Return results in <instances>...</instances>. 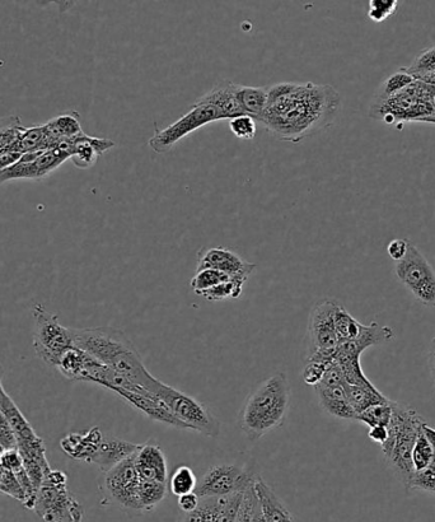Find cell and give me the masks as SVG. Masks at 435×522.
Masks as SVG:
<instances>
[{
  "label": "cell",
  "instance_id": "6da1fadb",
  "mask_svg": "<svg viewBox=\"0 0 435 522\" xmlns=\"http://www.w3.org/2000/svg\"><path fill=\"white\" fill-rule=\"evenodd\" d=\"M340 109V93L330 85L277 83L257 121L279 141L297 144L330 127Z\"/></svg>",
  "mask_w": 435,
  "mask_h": 522
},
{
  "label": "cell",
  "instance_id": "7a4b0ae2",
  "mask_svg": "<svg viewBox=\"0 0 435 522\" xmlns=\"http://www.w3.org/2000/svg\"><path fill=\"white\" fill-rule=\"evenodd\" d=\"M70 330L76 347L151 393L158 379L144 366L137 348L123 330L111 326Z\"/></svg>",
  "mask_w": 435,
  "mask_h": 522
},
{
  "label": "cell",
  "instance_id": "3957f363",
  "mask_svg": "<svg viewBox=\"0 0 435 522\" xmlns=\"http://www.w3.org/2000/svg\"><path fill=\"white\" fill-rule=\"evenodd\" d=\"M292 389L287 375L269 377L246 400L240 413V427L250 440H260L282 426L287 418Z\"/></svg>",
  "mask_w": 435,
  "mask_h": 522
},
{
  "label": "cell",
  "instance_id": "277c9868",
  "mask_svg": "<svg viewBox=\"0 0 435 522\" xmlns=\"http://www.w3.org/2000/svg\"><path fill=\"white\" fill-rule=\"evenodd\" d=\"M369 118L395 123L435 124V86L415 81L390 97H373Z\"/></svg>",
  "mask_w": 435,
  "mask_h": 522
},
{
  "label": "cell",
  "instance_id": "5b68a950",
  "mask_svg": "<svg viewBox=\"0 0 435 522\" xmlns=\"http://www.w3.org/2000/svg\"><path fill=\"white\" fill-rule=\"evenodd\" d=\"M424 423V419L416 410L392 402V418L387 427L388 437L381 447L397 478L408 489L415 473L411 455Z\"/></svg>",
  "mask_w": 435,
  "mask_h": 522
},
{
  "label": "cell",
  "instance_id": "8992f818",
  "mask_svg": "<svg viewBox=\"0 0 435 522\" xmlns=\"http://www.w3.org/2000/svg\"><path fill=\"white\" fill-rule=\"evenodd\" d=\"M0 412L11 427L16 449L20 452L28 477L39 492L42 482L49 474L51 466L46 459L44 441L37 435L30 422L23 416L20 408L13 402L3 386L0 385Z\"/></svg>",
  "mask_w": 435,
  "mask_h": 522
},
{
  "label": "cell",
  "instance_id": "52a82bcc",
  "mask_svg": "<svg viewBox=\"0 0 435 522\" xmlns=\"http://www.w3.org/2000/svg\"><path fill=\"white\" fill-rule=\"evenodd\" d=\"M34 511L45 522H83V507L68 489V477L51 469L37 492Z\"/></svg>",
  "mask_w": 435,
  "mask_h": 522
},
{
  "label": "cell",
  "instance_id": "ba28073f",
  "mask_svg": "<svg viewBox=\"0 0 435 522\" xmlns=\"http://www.w3.org/2000/svg\"><path fill=\"white\" fill-rule=\"evenodd\" d=\"M151 393L167 405L173 416L184 423L187 430L199 432L201 435L212 438L217 437L221 432V424H219L218 419L193 396L173 389L172 386L161 380L156 382Z\"/></svg>",
  "mask_w": 435,
  "mask_h": 522
},
{
  "label": "cell",
  "instance_id": "9c48e42d",
  "mask_svg": "<svg viewBox=\"0 0 435 522\" xmlns=\"http://www.w3.org/2000/svg\"><path fill=\"white\" fill-rule=\"evenodd\" d=\"M227 120L226 116L218 106L205 100L203 96L191 106L189 113L185 114L175 123L168 125L165 129H157L154 135L148 141V146L154 152L163 155L170 152L177 143L190 134L196 132L205 125L215 123V121Z\"/></svg>",
  "mask_w": 435,
  "mask_h": 522
},
{
  "label": "cell",
  "instance_id": "30bf717a",
  "mask_svg": "<svg viewBox=\"0 0 435 522\" xmlns=\"http://www.w3.org/2000/svg\"><path fill=\"white\" fill-rule=\"evenodd\" d=\"M34 314V348L37 356L51 367L59 365L60 360L70 348L76 346L72 330L59 323L58 316L37 304Z\"/></svg>",
  "mask_w": 435,
  "mask_h": 522
},
{
  "label": "cell",
  "instance_id": "8fae6325",
  "mask_svg": "<svg viewBox=\"0 0 435 522\" xmlns=\"http://www.w3.org/2000/svg\"><path fill=\"white\" fill-rule=\"evenodd\" d=\"M257 475L255 466L238 464L214 465L203 475L195 493L199 498H218L246 493L254 486Z\"/></svg>",
  "mask_w": 435,
  "mask_h": 522
},
{
  "label": "cell",
  "instance_id": "7c38bea8",
  "mask_svg": "<svg viewBox=\"0 0 435 522\" xmlns=\"http://www.w3.org/2000/svg\"><path fill=\"white\" fill-rule=\"evenodd\" d=\"M134 455L104 473L100 489L107 503L124 511L142 514L138 500L140 478L135 469Z\"/></svg>",
  "mask_w": 435,
  "mask_h": 522
},
{
  "label": "cell",
  "instance_id": "4fadbf2b",
  "mask_svg": "<svg viewBox=\"0 0 435 522\" xmlns=\"http://www.w3.org/2000/svg\"><path fill=\"white\" fill-rule=\"evenodd\" d=\"M395 274L416 300L435 307V272L418 247L410 244L404 259L397 261Z\"/></svg>",
  "mask_w": 435,
  "mask_h": 522
},
{
  "label": "cell",
  "instance_id": "5bb4252c",
  "mask_svg": "<svg viewBox=\"0 0 435 522\" xmlns=\"http://www.w3.org/2000/svg\"><path fill=\"white\" fill-rule=\"evenodd\" d=\"M340 302L334 298H324L312 307L308 318L307 357L320 351H331L339 346L335 330V311Z\"/></svg>",
  "mask_w": 435,
  "mask_h": 522
},
{
  "label": "cell",
  "instance_id": "9a60e30c",
  "mask_svg": "<svg viewBox=\"0 0 435 522\" xmlns=\"http://www.w3.org/2000/svg\"><path fill=\"white\" fill-rule=\"evenodd\" d=\"M70 160V155L62 149L54 148L45 152L26 153L21 160L8 169L0 171V184L12 180H41Z\"/></svg>",
  "mask_w": 435,
  "mask_h": 522
},
{
  "label": "cell",
  "instance_id": "2e32d148",
  "mask_svg": "<svg viewBox=\"0 0 435 522\" xmlns=\"http://www.w3.org/2000/svg\"><path fill=\"white\" fill-rule=\"evenodd\" d=\"M256 268V264L243 260L240 255L231 250L224 249V247H212V249L200 251L196 270H219L236 281L246 283Z\"/></svg>",
  "mask_w": 435,
  "mask_h": 522
},
{
  "label": "cell",
  "instance_id": "e0dca14e",
  "mask_svg": "<svg viewBox=\"0 0 435 522\" xmlns=\"http://www.w3.org/2000/svg\"><path fill=\"white\" fill-rule=\"evenodd\" d=\"M243 494L245 493L227 497L200 498L198 508L190 514L182 515L179 522H237Z\"/></svg>",
  "mask_w": 435,
  "mask_h": 522
},
{
  "label": "cell",
  "instance_id": "ac0fdd59",
  "mask_svg": "<svg viewBox=\"0 0 435 522\" xmlns=\"http://www.w3.org/2000/svg\"><path fill=\"white\" fill-rule=\"evenodd\" d=\"M112 391L118 394L126 403L132 405L134 409H137L138 412L144 414L145 417L166 424V426L179 428V430H187L185 424L173 416L170 409L167 408V405L163 403L161 399L157 398L156 395L148 393V391H144V393H135V391L124 389H115Z\"/></svg>",
  "mask_w": 435,
  "mask_h": 522
},
{
  "label": "cell",
  "instance_id": "d6986e66",
  "mask_svg": "<svg viewBox=\"0 0 435 522\" xmlns=\"http://www.w3.org/2000/svg\"><path fill=\"white\" fill-rule=\"evenodd\" d=\"M395 338L394 330L388 326L372 323L363 325L362 333L352 342L340 343L335 352V361L341 358H360L369 347L381 346Z\"/></svg>",
  "mask_w": 435,
  "mask_h": 522
},
{
  "label": "cell",
  "instance_id": "ffe728a7",
  "mask_svg": "<svg viewBox=\"0 0 435 522\" xmlns=\"http://www.w3.org/2000/svg\"><path fill=\"white\" fill-rule=\"evenodd\" d=\"M134 463L140 479L167 484L166 455L153 441L139 446L134 455Z\"/></svg>",
  "mask_w": 435,
  "mask_h": 522
},
{
  "label": "cell",
  "instance_id": "44dd1931",
  "mask_svg": "<svg viewBox=\"0 0 435 522\" xmlns=\"http://www.w3.org/2000/svg\"><path fill=\"white\" fill-rule=\"evenodd\" d=\"M72 144V155L70 160L78 167V169L86 170L95 166L98 157L104 155L115 147V143L110 139L91 137L83 133L76 138L69 139Z\"/></svg>",
  "mask_w": 435,
  "mask_h": 522
},
{
  "label": "cell",
  "instance_id": "7402d4cb",
  "mask_svg": "<svg viewBox=\"0 0 435 522\" xmlns=\"http://www.w3.org/2000/svg\"><path fill=\"white\" fill-rule=\"evenodd\" d=\"M104 438L100 428L93 427L86 433H70L65 436L60 442V447L70 458L93 464Z\"/></svg>",
  "mask_w": 435,
  "mask_h": 522
},
{
  "label": "cell",
  "instance_id": "603a6c76",
  "mask_svg": "<svg viewBox=\"0 0 435 522\" xmlns=\"http://www.w3.org/2000/svg\"><path fill=\"white\" fill-rule=\"evenodd\" d=\"M344 385L325 386L320 384L315 386L318 402H320L321 408L332 417L357 421L358 414L349 403Z\"/></svg>",
  "mask_w": 435,
  "mask_h": 522
},
{
  "label": "cell",
  "instance_id": "cb8c5ba5",
  "mask_svg": "<svg viewBox=\"0 0 435 522\" xmlns=\"http://www.w3.org/2000/svg\"><path fill=\"white\" fill-rule=\"evenodd\" d=\"M140 445L132 442L118 440V438L105 437L93 460V464L100 468L102 473L109 472L114 466L126 459L132 458Z\"/></svg>",
  "mask_w": 435,
  "mask_h": 522
},
{
  "label": "cell",
  "instance_id": "d4e9b609",
  "mask_svg": "<svg viewBox=\"0 0 435 522\" xmlns=\"http://www.w3.org/2000/svg\"><path fill=\"white\" fill-rule=\"evenodd\" d=\"M254 488L266 522H296L289 508L285 506V503L280 500L277 493L266 484L263 478L256 479Z\"/></svg>",
  "mask_w": 435,
  "mask_h": 522
},
{
  "label": "cell",
  "instance_id": "484cf974",
  "mask_svg": "<svg viewBox=\"0 0 435 522\" xmlns=\"http://www.w3.org/2000/svg\"><path fill=\"white\" fill-rule=\"evenodd\" d=\"M237 87L238 85L231 81L219 82L203 97L218 106L226 119H235L237 116L243 115L241 107L238 105Z\"/></svg>",
  "mask_w": 435,
  "mask_h": 522
},
{
  "label": "cell",
  "instance_id": "4316f807",
  "mask_svg": "<svg viewBox=\"0 0 435 522\" xmlns=\"http://www.w3.org/2000/svg\"><path fill=\"white\" fill-rule=\"evenodd\" d=\"M45 128L49 135L51 149L56 148L63 139L76 138L84 133L79 115L74 111L56 116L45 124Z\"/></svg>",
  "mask_w": 435,
  "mask_h": 522
},
{
  "label": "cell",
  "instance_id": "83f0119b",
  "mask_svg": "<svg viewBox=\"0 0 435 522\" xmlns=\"http://www.w3.org/2000/svg\"><path fill=\"white\" fill-rule=\"evenodd\" d=\"M237 100L243 115H249L257 121L268 105V87L238 85Z\"/></svg>",
  "mask_w": 435,
  "mask_h": 522
},
{
  "label": "cell",
  "instance_id": "f1b7e54d",
  "mask_svg": "<svg viewBox=\"0 0 435 522\" xmlns=\"http://www.w3.org/2000/svg\"><path fill=\"white\" fill-rule=\"evenodd\" d=\"M346 396L355 413H363L364 410L373 407V405L390 403L391 400L386 398L377 388H363V386L344 385Z\"/></svg>",
  "mask_w": 435,
  "mask_h": 522
},
{
  "label": "cell",
  "instance_id": "f546056e",
  "mask_svg": "<svg viewBox=\"0 0 435 522\" xmlns=\"http://www.w3.org/2000/svg\"><path fill=\"white\" fill-rule=\"evenodd\" d=\"M26 130L22 120L16 115L0 119V156L16 152L18 143Z\"/></svg>",
  "mask_w": 435,
  "mask_h": 522
},
{
  "label": "cell",
  "instance_id": "4dcf8cb0",
  "mask_svg": "<svg viewBox=\"0 0 435 522\" xmlns=\"http://www.w3.org/2000/svg\"><path fill=\"white\" fill-rule=\"evenodd\" d=\"M416 81L435 86V46L425 49L413 60L408 68H404Z\"/></svg>",
  "mask_w": 435,
  "mask_h": 522
},
{
  "label": "cell",
  "instance_id": "1f68e13d",
  "mask_svg": "<svg viewBox=\"0 0 435 522\" xmlns=\"http://www.w3.org/2000/svg\"><path fill=\"white\" fill-rule=\"evenodd\" d=\"M167 496V484L140 479L138 500L140 511H153Z\"/></svg>",
  "mask_w": 435,
  "mask_h": 522
},
{
  "label": "cell",
  "instance_id": "d6a6232c",
  "mask_svg": "<svg viewBox=\"0 0 435 522\" xmlns=\"http://www.w3.org/2000/svg\"><path fill=\"white\" fill-rule=\"evenodd\" d=\"M49 149H51V143L44 124L41 127L27 128L18 143L16 152L26 155V153L44 152Z\"/></svg>",
  "mask_w": 435,
  "mask_h": 522
},
{
  "label": "cell",
  "instance_id": "836d02e7",
  "mask_svg": "<svg viewBox=\"0 0 435 522\" xmlns=\"http://www.w3.org/2000/svg\"><path fill=\"white\" fill-rule=\"evenodd\" d=\"M363 325L355 320L343 305H339L335 311V330L338 335L339 344L352 342L362 333Z\"/></svg>",
  "mask_w": 435,
  "mask_h": 522
},
{
  "label": "cell",
  "instance_id": "e575fe53",
  "mask_svg": "<svg viewBox=\"0 0 435 522\" xmlns=\"http://www.w3.org/2000/svg\"><path fill=\"white\" fill-rule=\"evenodd\" d=\"M196 487H198V478H196L193 469L187 465L176 468L170 479V489L175 496L180 497L184 494L193 493Z\"/></svg>",
  "mask_w": 435,
  "mask_h": 522
},
{
  "label": "cell",
  "instance_id": "d590c367",
  "mask_svg": "<svg viewBox=\"0 0 435 522\" xmlns=\"http://www.w3.org/2000/svg\"><path fill=\"white\" fill-rule=\"evenodd\" d=\"M231 279V277L219 272V270H196L194 278L191 279L190 286L193 288L195 295L199 296L201 292L208 291L210 288L218 286V284L229 282Z\"/></svg>",
  "mask_w": 435,
  "mask_h": 522
},
{
  "label": "cell",
  "instance_id": "8d00e7d4",
  "mask_svg": "<svg viewBox=\"0 0 435 522\" xmlns=\"http://www.w3.org/2000/svg\"><path fill=\"white\" fill-rule=\"evenodd\" d=\"M392 418V400L390 403L373 405L360 413L357 421L366 424L369 428L388 427Z\"/></svg>",
  "mask_w": 435,
  "mask_h": 522
},
{
  "label": "cell",
  "instance_id": "74e56055",
  "mask_svg": "<svg viewBox=\"0 0 435 522\" xmlns=\"http://www.w3.org/2000/svg\"><path fill=\"white\" fill-rule=\"evenodd\" d=\"M245 283L231 279L229 282L218 284L208 291L200 293V297L210 302L229 300V298L241 297Z\"/></svg>",
  "mask_w": 435,
  "mask_h": 522
},
{
  "label": "cell",
  "instance_id": "f35d334b",
  "mask_svg": "<svg viewBox=\"0 0 435 522\" xmlns=\"http://www.w3.org/2000/svg\"><path fill=\"white\" fill-rule=\"evenodd\" d=\"M414 81L415 78L402 68L400 72H396L391 74L390 77H387L374 96L382 97V99L383 97H390L404 90V88L411 85Z\"/></svg>",
  "mask_w": 435,
  "mask_h": 522
},
{
  "label": "cell",
  "instance_id": "ab89813d",
  "mask_svg": "<svg viewBox=\"0 0 435 522\" xmlns=\"http://www.w3.org/2000/svg\"><path fill=\"white\" fill-rule=\"evenodd\" d=\"M0 493L20 501L23 506L26 503L25 492H23L20 480L17 475L3 466H0Z\"/></svg>",
  "mask_w": 435,
  "mask_h": 522
},
{
  "label": "cell",
  "instance_id": "60d3db41",
  "mask_svg": "<svg viewBox=\"0 0 435 522\" xmlns=\"http://www.w3.org/2000/svg\"><path fill=\"white\" fill-rule=\"evenodd\" d=\"M433 459L434 452L432 446H430L427 438H425L422 432L420 433L418 440L415 442L413 455H411L415 472L427 469Z\"/></svg>",
  "mask_w": 435,
  "mask_h": 522
},
{
  "label": "cell",
  "instance_id": "b9f144b4",
  "mask_svg": "<svg viewBox=\"0 0 435 522\" xmlns=\"http://www.w3.org/2000/svg\"><path fill=\"white\" fill-rule=\"evenodd\" d=\"M229 129L236 138L252 141L256 137V120L249 115L237 116L229 120Z\"/></svg>",
  "mask_w": 435,
  "mask_h": 522
},
{
  "label": "cell",
  "instance_id": "7bdbcfd3",
  "mask_svg": "<svg viewBox=\"0 0 435 522\" xmlns=\"http://www.w3.org/2000/svg\"><path fill=\"white\" fill-rule=\"evenodd\" d=\"M397 8H399L397 0H371L368 6V17L373 22L382 23L394 16Z\"/></svg>",
  "mask_w": 435,
  "mask_h": 522
},
{
  "label": "cell",
  "instance_id": "ee69618b",
  "mask_svg": "<svg viewBox=\"0 0 435 522\" xmlns=\"http://www.w3.org/2000/svg\"><path fill=\"white\" fill-rule=\"evenodd\" d=\"M331 365L332 363L318 360V358H307L306 366L303 368V381L315 388L324 379L327 368Z\"/></svg>",
  "mask_w": 435,
  "mask_h": 522
},
{
  "label": "cell",
  "instance_id": "f6af8a7d",
  "mask_svg": "<svg viewBox=\"0 0 435 522\" xmlns=\"http://www.w3.org/2000/svg\"><path fill=\"white\" fill-rule=\"evenodd\" d=\"M409 489L435 494V456L427 469L414 473Z\"/></svg>",
  "mask_w": 435,
  "mask_h": 522
},
{
  "label": "cell",
  "instance_id": "bcb514c9",
  "mask_svg": "<svg viewBox=\"0 0 435 522\" xmlns=\"http://www.w3.org/2000/svg\"><path fill=\"white\" fill-rule=\"evenodd\" d=\"M247 500L250 505V522H266L264 512L261 510L259 498L256 496L255 488L252 486L246 491Z\"/></svg>",
  "mask_w": 435,
  "mask_h": 522
},
{
  "label": "cell",
  "instance_id": "7dc6e473",
  "mask_svg": "<svg viewBox=\"0 0 435 522\" xmlns=\"http://www.w3.org/2000/svg\"><path fill=\"white\" fill-rule=\"evenodd\" d=\"M410 244L411 242L406 239L392 240L387 246V254L397 263V261L404 259L406 253H408Z\"/></svg>",
  "mask_w": 435,
  "mask_h": 522
},
{
  "label": "cell",
  "instance_id": "c3c4849f",
  "mask_svg": "<svg viewBox=\"0 0 435 522\" xmlns=\"http://www.w3.org/2000/svg\"><path fill=\"white\" fill-rule=\"evenodd\" d=\"M177 503H179L180 510L184 512V514H190V512H194L196 508H198L200 498L198 497V494L193 492L180 496Z\"/></svg>",
  "mask_w": 435,
  "mask_h": 522
},
{
  "label": "cell",
  "instance_id": "681fc988",
  "mask_svg": "<svg viewBox=\"0 0 435 522\" xmlns=\"http://www.w3.org/2000/svg\"><path fill=\"white\" fill-rule=\"evenodd\" d=\"M368 437L371 438L372 441L377 442V444L382 446L385 444L388 437L387 427L369 428Z\"/></svg>",
  "mask_w": 435,
  "mask_h": 522
},
{
  "label": "cell",
  "instance_id": "f907efd6",
  "mask_svg": "<svg viewBox=\"0 0 435 522\" xmlns=\"http://www.w3.org/2000/svg\"><path fill=\"white\" fill-rule=\"evenodd\" d=\"M21 153L12 152L7 153V155L0 156V171L8 169V167H11L14 165V163H17L21 160Z\"/></svg>",
  "mask_w": 435,
  "mask_h": 522
},
{
  "label": "cell",
  "instance_id": "816d5d0a",
  "mask_svg": "<svg viewBox=\"0 0 435 522\" xmlns=\"http://www.w3.org/2000/svg\"><path fill=\"white\" fill-rule=\"evenodd\" d=\"M422 432L425 438H427L430 446H432L434 456H435V430L432 427H429L427 422L423 424Z\"/></svg>",
  "mask_w": 435,
  "mask_h": 522
},
{
  "label": "cell",
  "instance_id": "f5cc1de1",
  "mask_svg": "<svg viewBox=\"0 0 435 522\" xmlns=\"http://www.w3.org/2000/svg\"><path fill=\"white\" fill-rule=\"evenodd\" d=\"M429 366H430V371H432L433 379L435 382V338L433 339L432 344H430Z\"/></svg>",
  "mask_w": 435,
  "mask_h": 522
},
{
  "label": "cell",
  "instance_id": "db71d44e",
  "mask_svg": "<svg viewBox=\"0 0 435 522\" xmlns=\"http://www.w3.org/2000/svg\"><path fill=\"white\" fill-rule=\"evenodd\" d=\"M7 449L2 444H0V460H2L4 452H6Z\"/></svg>",
  "mask_w": 435,
  "mask_h": 522
},
{
  "label": "cell",
  "instance_id": "11a10c76",
  "mask_svg": "<svg viewBox=\"0 0 435 522\" xmlns=\"http://www.w3.org/2000/svg\"><path fill=\"white\" fill-rule=\"evenodd\" d=\"M3 376H4V368L2 365H0V385H2Z\"/></svg>",
  "mask_w": 435,
  "mask_h": 522
}]
</instances>
